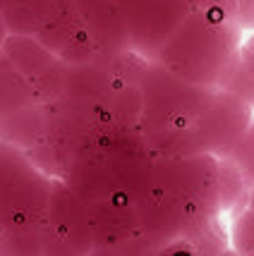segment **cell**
Listing matches in <instances>:
<instances>
[{"instance_id":"1","label":"cell","mask_w":254,"mask_h":256,"mask_svg":"<svg viewBox=\"0 0 254 256\" xmlns=\"http://www.w3.org/2000/svg\"><path fill=\"white\" fill-rule=\"evenodd\" d=\"M237 41L240 24L232 12L194 8L158 48L154 60L185 82L216 86L232 72V58L240 48Z\"/></svg>"},{"instance_id":"2","label":"cell","mask_w":254,"mask_h":256,"mask_svg":"<svg viewBox=\"0 0 254 256\" xmlns=\"http://www.w3.org/2000/svg\"><path fill=\"white\" fill-rule=\"evenodd\" d=\"M53 187L17 146L0 142V230L20 232L51 208Z\"/></svg>"},{"instance_id":"3","label":"cell","mask_w":254,"mask_h":256,"mask_svg":"<svg viewBox=\"0 0 254 256\" xmlns=\"http://www.w3.org/2000/svg\"><path fill=\"white\" fill-rule=\"evenodd\" d=\"M130 36V48L144 58H156L168 36L194 10L192 0H115Z\"/></svg>"},{"instance_id":"4","label":"cell","mask_w":254,"mask_h":256,"mask_svg":"<svg viewBox=\"0 0 254 256\" xmlns=\"http://www.w3.org/2000/svg\"><path fill=\"white\" fill-rule=\"evenodd\" d=\"M3 56L29 79L36 96H48L51 91H60L63 74H60V58L48 50L39 38L15 34L3 44Z\"/></svg>"},{"instance_id":"5","label":"cell","mask_w":254,"mask_h":256,"mask_svg":"<svg viewBox=\"0 0 254 256\" xmlns=\"http://www.w3.org/2000/svg\"><path fill=\"white\" fill-rule=\"evenodd\" d=\"M72 5L99 50L120 53L130 48L127 26L115 0H72Z\"/></svg>"},{"instance_id":"6","label":"cell","mask_w":254,"mask_h":256,"mask_svg":"<svg viewBox=\"0 0 254 256\" xmlns=\"http://www.w3.org/2000/svg\"><path fill=\"white\" fill-rule=\"evenodd\" d=\"M36 91L8 58L0 60V120H8L17 112H24L34 103Z\"/></svg>"},{"instance_id":"7","label":"cell","mask_w":254,"mask_h":256,"mask_svg":"<svg viewBox=\"0 0 254 256\" xmlns=\"http://www.w3.org/2000/svg\"><path fill=\"white\" fill-rule=\"evenodd\" d=\"M230 244L240 254H254V206L235 216L230 225Z\"/></svg>"},{"instance_id":"8","label":"cell","mask_w":254,"mask_h":256,"mask_svg":"<svg viewBox=\"0 0 254 256\" xmlns=\"http://www.w3.org/2000/svg\"><path fill=\"white\" fill-rule=\"evenodd\" d=\"M240 62H242L247 77L254 82V32H249V36L240 46Z\"/></svg>"}]
</instances>
